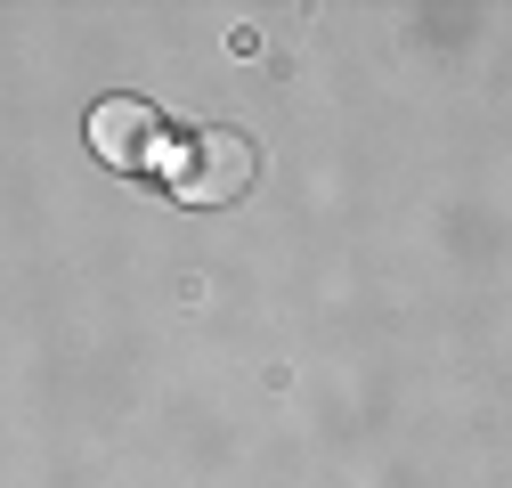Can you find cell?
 <instances>
[{"instance_id": "7a4b0ae2", "label": "cell", "mask_w": 512, "mask_h": 488, "mask_svg": "<svg viewBox=\"0 0 512 488\" xmlns=\"http://www.w3.org/2000/svg\"><path fill=\"white\" fill-rule=\"evenodd\" d=\"M90 147L106 171H147L155 147H163V114L147 98H98L90 106Z\"/></svg>"}, {"instance_id": "6da1fadb", "label": "cell", "mask_w": 512, "mask_h": 488, "mask_svg": "<svg viewBox=\"0 0 512 488\" xmlns=\"http://www.w3.org/2000/svg\"><path fill=\"white\" fill-rule=\"evenodd\" d=\"M252 171H261V163H252V139L244 131H187L179 139V163H171V196L220 212V204H236L252 188Z\"/></svg>"}]
</instances>
